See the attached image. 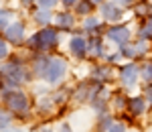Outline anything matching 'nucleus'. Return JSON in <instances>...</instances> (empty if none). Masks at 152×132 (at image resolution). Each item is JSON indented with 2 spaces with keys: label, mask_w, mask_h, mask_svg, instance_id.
Listing matches in <instances>:
<instances>
[{
  "label": "nucleus",
  "mask_w": 152,
  "mask_h": 132,
  "mask_svg": "<svg viewBox=\"0 0 152 132\" xmlns=\"http://www.w3.org/2000/svg\"><path fill=\"white\" fill-rule=\"evenodd\" d=\"M104 35H105L107 41H112V43H116L118 47H122V45L130 43L132 31H130V26H126L124 23H116V24H110L104 31Z\"/></svg>",
  "instance_id": "nucleus-2"
},
{
  "label": "nucleus",
  "mask_w": 152,
  "mask_h": 132,
  "mask_svg": "<svg viewBox=\"0 0 152 132\" xmlns=\"http://www.w3.org/2000/svg\"><path fill=\"white\" fill-rule=\"evenodd\" d=\"M18 2H20L23 6H31V4H35L37 0H18Z\"/></svg>",
  "instance_id": "nucleus-29"
},
{
  "label": "nucleus",
  "mask_w": 152,
  "mask_h": 132,
  "mask_svg": "<svg viewBox=\"0 0 152 132\" xmlns=\"http://www.w3.org/2000/svg\"><path fill=\"white\" fill-rule=\"evenodd\" d=\"M49 63H51V57H45V55H39L35 61V73L39 77H45L49 69Z\"/></svg>",
  "instance_id": "nucleus-16"
},
{
  "label": "nucleus",
  "mask_w": 152,
  "mask_h": 132,
  "mask_svg": "<svg viewBox=\"0 0 152 132\" xmlns=\"http://www.w3.org/2000/svg\"><path fill=\"white\" fill-rule=\"evenodd\" d=\"M59 132H71V128H69V126H61V130H59Z\"/></svg>",
  "instance_id": "nucleus-30"
},
{
  "label": "nucleus",
  "mask_w": 152,
  "mask_h": 132,
  "mask_svg": "<svg viewBox=\"0 0 152 132\" xmlns=\"http://www.w3.org/2000/svg\"><path fill=\"white\" fill-rule=\"evenodd\" d=\"M77 2H79V0H61V4H63L65 8H75Z\"/></svg>",
  "instance_id": "nucleus-26"
},
{
  "label": "nucleus",
  "mask_w": 152,
  "mask_h": 132,
  "mask_svg": "<svg viewBox=\"0 0 152 132\" xmlns=\"http://www.w3.org/2000/svg\"><path fill=\"white\" fill-rule=\"evenodd\" d=\"M99 12H102V18L110 24L122 23V18H124V6H120L118 2H104V4H99Z\"/></svg>",
  "instance_id": "nucleus-3"
},
{
  "label": "nucleus",
  "mask_w": 152,
  "mask_h": 132,
  "mask_svg": "<svg viewBox=\"0 0 152 132\" xmlns=\"http://www.w3.org/2000/svg\"><path fill=\"white\" fill-rule=\"evenodd\" d=\"M4 100L12 112H26V108H28V98L20 92H6Z\"/></svg>",
  "instance_id": "nucleus-7"
},
{
  "label": "nucleus",
  "mask_w": 152,
  "mask_h": 132,
  "mask_svg": "<svg viewBox=\"0 0 152 132\" xmlns=\"http://www.w3.org/2000/svg\"><path fill=\"white\" fill-rule=\"evenodd\" d=\"M138 39H146V41H150L152 39V18H144L140 24V29H138Z\"/></svg>",
  "instance_id": "nucleus-18"
},
{
  "label": "nucleus",
  "mask_w": 152,
  "mask_h": 132,
  "mask_svg": "<svg viewBox=\"0 0 152 132\" xmlns=\"http://www.w3.org/2000/svg\"><path fill=\"white\" fill-rule=\"evenodd\" d=\"M144 98H146V102L152 106V84L146 85V92H144Z\"/></svg>",
  "instance_id": "nucleus-25"
},
{
  "label": "nucleus",
  "mask_w": 152,
  "mask_h": 132,
  "mask_svg": "<svg viewBox=\"0 0 152 132\" xmlns=\"http://www.w3.org/2000/svg\"><path fill=\"white\" fill-rule=\"evenodd\" d=\"M120 55L126 57V59H136L138 57V51H136V45L134 43H126L120 47Z\"/></svg>",
  "instance_id": "nucleus-20"
},
{
  "label": "nucleus",
  "mask_w": 152,
  "mask_h": 132,
  "mask_svg": "<svg viewBox=\"0 0 152 132\" xmlns=\"http://www.w3.org/2000/svg\"><path fill=\"white\" fill-rule=\"evenodd\" d=\"M67 73V61L63 57H51V63H49V69H47V79L49 84H57L63 79V75Z\"/></svg>",
  "instance_id": "nucleus-4"
},
{
  "label": "nucleus",
  "mask_w": 152,
  "mask_h": 132,
  "mask_svg": "<svg viewBox=\"0 0 152 132\" xmlns=\"http://www.w3.org/2000/svg\"><path fill=\"white\" fill-rule=\"evenodd\" d=\"M146 106H148V102H146V98L142 96H136V98H130L128 100V112L132 116H142L144 112H146Z\"/></svg>",
  "instance_id": "nucleus-12"
},
{
  "label": "nucleus",
  "mask_w": 152,
  "mask_h": 132,
  "mask_svg": "<svg viewBox=\"0 0 152 132\" xmlns=\"http://www.w3.org/2000/svg\"><path fill=\"white\" fill-rule=\"evenodd\" d=\"M24 35H26V26L23 21H12L4 29V39H6V43H12V45L24 43Z\"/></svg>",
  "instance_id": "nucleus-5"
},
{
  "label": "nucleus",
  "mask_w": 152,
  "mask_h": 132,
  "mask_svg": "<svg viewBox=\"0 0 152 132\" xmlns=\"http://www.w3.org/2000/svg\"><path fill=\"white\" fill-rule=\"evenodd\" d=\"M140 79L144 81V84H152V59H146L142 61L140 65Z\"/></svg>",
  "instance_id": "nucleus-17"
},
{
  "label": "nucleus",
  "mask_w": 152,
  "mask_h": 132,
  "mask_svg": "<svg viewBox=\"0 0 152 132\" xmlns=\"http://www.w3.org/2000/svg\"><path fill=\"white\" fill-rule=\"evenodd\" d=\"M95 10V4L91 0H79L77 4H75V16H91Z\"/></svg>",
  "instance_id": "nucleus-13"
},
{
  "label": "nucleus",
  "mask_w": 152,
  "mask_h": 132,
  "mask_svg": "<svg viewBox=\"0 0 152 132\" xmlns=\"http://www.w3.org/2000/svg\"><path fill=\"white\" fill-rule=\"evenodd\" d=\"M69 51L73 57H77V59H83L85 55H87V39L83 35H75L69 39Z\"/></svg>",
  "instance_id": "nucleus-8"
},
{
  "label": "nucleus",
  "mask_w": 152,
  "mask_h": 132,
  "mask_svg": "<svg viewBox=\"0 0 152 132\" xmlns=\"http://www.w3.org/2000/svg\"><path fill=\"white\" fill-rule=\"evenodd\" d=\"M10 120H12L10 112H8V110H2V108H0V128H6V126L10 124Z\"/></svg>",
  "instance_id": "nucleus-21"
},
{
  "label": "nucleus",
  "mask_w": 152,
  "mask_h": 132,
  "mask_svg": "<svg viewBox=\"0 0 152 132\" xmlns=\"http://www.w3.org/2000/svg\"><path fill=\"white\" fill-rule=\"evenodd\" d=\"M14 16H16V14H14L12 8H0V31L6 29V26L14 21Z\"/></svg>",
  "instance_id": "nucleus-19"
},
{
  "label": "nucleus",
  "mask_w": 152,
  "mask_h": 132,
  "mask_svg": "<svg viewBox=\"0 0 152 132\" xmlns=\"http://www.w3.org/2000/svg\"><path fill=\"white\" fill-rule=\"evenodd\" d=\"M8 57V43L4 37H0V59H6Z\"/></svg>",
  "instance_id": "nucleus-24"
},
{
  "label": "nucleus",
  "mask_w": 152,
  "mask_h": 132,
  "mask_svg": "<svg viewBox=\"0 0 152 132\" xmlns=\"http://www.w3.org/2000/svg\"><path fill=\"white\" fill-rule=\"evenodd\" d=\"M39 2V8H47V10H51V8H55L61 0H37Z\"/></svg>",
  "instance_id": "nucleus-22"
},
{
  "label": "nucleus",
  "mask_w": 152,
  "mask_h": 132,
  "mask_svg": "<svg viewBox=\"0 0 152 132\" xmlns=\"http://www.w3.org/2000/svg\"><path fill=\"white\" fill-rule=\"evenodd\" d=\"M107 132H126V126H124V124H114Z\"/></svg>",
  "instance_id": "nucleus-27"
},
{
  "label": "nucleus",
  "mask_w": 152,
  "mask_h": 132,
  "mask_svg": "<svg viewBox=\"0 0 152 132\" xmlns=\"http://www.w3.org/2000/svg\"><path fill=\"white\" fill-rule=\"evenodd\" d=\"M116 2L120 4V6H134L138 0H116Z\"/></svg>",
  "instance_id": "nucleus-28"
},
{
  "label": "nucleus",
  "mask_w": 152,
  "mask_h": 132,
  "mask_svg": "<svg viewBox=\"0 0 152 132\" xmlns=\"http://www.w3.org/2000/svg\"><path fill=\"white\" fill-rule=\"evenodd\" d=\"M4 132H20V130H4Z\"/></svg>",
  "instance_id": "nucleus-32"
},
{
  "label": "nucleus",
  "mask_w": 152,
  "mask_h": 132,
  "mask_svg": "<svg viewBox=\"0 0 152 132\" xmlns=\"http://www.w3.org/2000/svg\"><path fill=\"white\" fill-rule=\"evenodd\" d=\"M87 55L91 57H105V47H104V39L99 35H91L87 39Z\"/></svg>",
  "instance_id": "nucleus-10"
},
{
  "label": "nucleus",
  "mask_w": 152,
  "mask_h": 132,
  "mask_svg": "<svg viewBox=\"0 0 152 132\" xmlns=\"http://www.w3.org/2000/svg\"><path fill=\"white\" fill-rule=\"evenodd\" d=\"M95 75H97V77H102V79H105V77H110V75H112V67L99 65V67L95 69Z\"/></svg>",
  "instance_id": "nucleus-23"
},
{
  "label": "nucleus",
  "mask_w": 152,
  "mask_h": 132,
  "mask_svg": "<svg viewBox=\"0 0 152 132\" xmlns=\"http://www.w3.org/2000/svg\"><path fill=\"white\" fill-rule=\"evenodd\" d=\"M53 23H55V29H59V31H71L75 26V14L69 10L57 12L53 16Z\"/></svg>",
  "instance_id": "nucleus-9"
},
{
  "label": "nucleus",
  "mask_w": 152,
  "mask_h": 132,
  "mask_svg": "<svg viewBox=\"0 0 152 132\" xmlns=\"http://www.w3.org/2000/svg\"><path fill=\"white\" fill-rule=\"evenodd\" d=\"M104 18L102 16H85L83 18V24H81V29H83V33H89V35H99L102 33V29H104Z\"/></svg>",
  "instance_id": "nucleus-11"
},
{
  "label": "nucleus",
  "mask_w": 152,
  "mask_h": 132,
  "mask_svg": "<svg viewBox=\"0 0 152 132\" xmlns=\"http://www.w3.org/2000/svg\"><path fill=\"white\" fill-rule=\"evenodd\" d=\"M61 31L59 29H53V26H43L41 31H37L35 35L28 37V41H26V45L31 51H35V53H43V51H53V49H57L59 45V35Z\"/></svg>",
  "instance_id": "nucleus-1"
},
{
  "label": "nucleus",
  "mask_w": 152,
  "mask_h": 132,
  "mask_svg": "<svg viewBox=\"0 0 152 132\" xmlns=\"http://www.w3.org/2000/svg\"><path fill=\"white\" fill-rule=\"evenodd\" d=\"M91 2H94V4H95V6H97V4H104V2H105V0H91Z\"/></svg>",
  "instance_id": "nucleus-31"
},
{
  "label": "nucleus",
  "mask_w": 152,
  "mask_h": 132,
  "mask_svg": "<svg viewBox=\"0 0 152 132\" xmlns=\"http://www.w3.org/2000/svg\"><path fill=\"white\" fill-rule=\"evenodd\" d=\"M134 14L138 16V18H148L152 14V2H148V0H138L136 4H134Z\"/></svg>",
  "instance_id": "nucleus-14"
},
{
  "label": "nucleus",
  "mask_w": 152,
  "mask_h": 132,
  "mask_svg": "<svg viewBox=\"0 0 152 132\" xmlns=\"http://www.w3.org/2000/svg\"><path fill=\"white\" fill-rule=\"evenodd\" d=\"M33 18H35V23L43 29V26H49V24L53 23V14H51V10H47V8H39V10H35V14H33Z\"/></svg>",
  "instance_id": "nucleus-15"
},
{
  "label": "nucleus",
  "mask_w": 152,
  "mask_h": 132,
  "mask_svg": "<svg viewBox=\"0 0 152 132\" xmlns=\"http://www.w3.org/2000/svg\"><path fill=\"white\" fill-rule=\"evenodd\" d=\"M120 79L126 87H132L140 81V65L136 63H126L122 69H120Z\"/></svg>",
  "instance_id": "nucleus-6"
}]
</instances>
